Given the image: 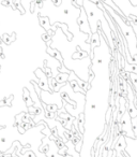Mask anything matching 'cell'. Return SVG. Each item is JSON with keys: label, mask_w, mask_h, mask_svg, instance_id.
Segmentation results:
<instances>
[{"label": "cell", "mask_w": 137, "mask_h": 157, "mask_svg": "<svg viewBox=\"0 0 137 157\" xmlns=\"http://www.w3.org/2000/svg\"><path fill=\"white\" fill-rule=\"evenodd\" d=\"M0 141H1V142H5V138H1V139H0Z\"/></svg>", "instance_id": "d590c367"}, {"label": "cell", "mask_w": 137, "mask_h": 157, "mask_svg": "<svg viewBox=\"0 0 137 157\" xmlns=\"http://www.w3.org/2000/svg\"><path fill=\"white\" fill-rule=\"evenodd\" d=\"M69 78H75L77 81V83L79 84V86H81V88H83L85 92H87L88 90H90V87H91V85H90V83H87L86 81H81V78H78L76 76V74H75V72L74 71H71V73H70V76H69Z\"/></svg>", "instance_id": "277c9868"}, {"label": "cell", "mask_w": 137, "mask_h": 157, "mask_svg": "<svg viewBox=\"0 0 137 157\" xmlns=\"http://www.w3.org/2000/svg\"><path fill=\"white\" fill-rule=\"evenodd\" d=\"M77 24H78V27L81 33H86V35L88 36V38L91 37V35H92L91 26H90V24H89V18H88L84 8L81 9V14H79L78 20H77Z\"/></svg>", "instance_id": "7a4b0ae2"}, {"label": "cell", "mask_w": 137, "mask_h": 157, "mask_svg": "<svg viewBox=\"0 0 137 157\" xmlns=\"http://www.w3.org/2000/svg\"><path fill=\"white\" fill-rule=\"evenodd\" d=\"M34 9H35V1H32L30 3V12L31 13H34Z\"/></svg>", "instance_id": "1f68e13d"}, {"label": "cell", "mask_w": 137, "mask_h": 157, "mask_svg": "<svg viewBox=\"0 0 137 157\" xmlns=\"http://www.w3.org/2000/svg\"><path fill=\"white\" fill-rule=\"evenodd\" d=\"M120 125H121V130H123L126 133V138L136 139V136L134 135V131H133L132 128V118H131L128 111L122 115L121 121H120Z\"/></svg>", "instance_id": "6da1fadb"}, {"label": "cell", "mask_w": 137, "mask_h": 157, "mask_svg": "<svg viewBox=\"0 0 137 157\" xmlns=\"http://www.w3.org/2000/svg\"><path fill=\"white\" fill-rule=\"evenodd\" d=\"M24 101L26 102V105H28V107L34 105V101L31 99V96H30V94H29L27 88H24Z\"/></svg>", "instance_id": "4fadbf2b"}, {"label": "cell", "mask_w": 137, "mask_h": 157, "mask_svg": "<svg viewBox=\"0 0 137 157\" xmlns=\"http://www.w3.org/2000/svg\"><path fill=\"white\" fill-rule=\"evenodd\" d=\"M130 78H131V83L133 86V90H137V73H130Z\"/></svg>", "instance_id": "d6986e66"}, {"label": "cell", "mask_w": 137, "mask_h": 157, "mask_svg": "<svg viewBox=\"0 0 137 157\" xmlns=\"http://www.w3.org/2000/svg\"><path fill=\"white\" fill-rule=\"evenodd\" d=\"M1 39H2L3 43L5 44H11L12 42H14L16 40V33H12V36H9L8 33H5V35L1 37Z\"/></svg>", "instance_id": "8fae6325"}, {"label": "cell", "mask_w": 137, "mask_h": 157, "mask_svg": "<svg viewBox=\"0 0 137 157\" xmlns=\"http://www.w3.org/2000/svg\"><path fill=\"white\" fill-rule=\"evenodd\" d=\"M50 150V147L49 146H41L40 147V151H41L43 154H45V155H47L48 154V151Z\"/></svg>", "instance_id": "83f0119b"}, {"label": "cell", "mask_w": 137, "mask_h": 157, "mask_svg": "<svg viewBox=\"0 0 137 157\" xmlns=\"http://www.w3.org/2000/svg\"><path fill=\"white\" fill-rule=\"evenodd\" d=\"M56 130H57L56 128H52L50 132H52V135H54V137H55V138H58V133H57V131H56Z\"/></svg>", "instance_id": "d6a6232c"}, {"label": "cell", "mask_w": 137, "mask_h": 157, "mask_svg": "<svg viewBox=\"0 0 137 157\" xmlns=\"http://www.w3.org/2000/svg\"><path fill=\"white\" fill-rule=\"evenodd\" d=\"M58 105H46L44 107V111H49V112H52V113H56L58 111Z\"/></svg>", "instance_id": "ffe728a7"}, {"label": "cell", "mask_w": 137, "mask_h": 157, "mask_svg": "<svg viewBox=\"0 0 137 157\" xmlns=\"http://www.w3.org/2000/svg\"><path fill=\"white\" fill-rule=\"evenodd\" d=\"M132 65H137V54L132 55V60H131Z\"/></svg>", "instance_id": "4dcf8cb0"}, {"label": "cell", "mask_w": 137, "mask_h": 157, "mask_svg": "<svg viewBox=\"0 0 137 157\" xmlns=\"http://www.w3.org/2000/svg\"><path fill=\"white\" fill-rule=\"evenodd\" d=\"M0 57L2 59H5V55L3 54V50H2V48H0Z\"/></svg>", "instance_id": "836d02e7"}, {"label": "cell", "mask_w": 137, "mask_h": 157, "mask_svg": "<svg viewBox=\"0 0 137 157\" xmlns=\"http://www.w3.org/2000/svg\"><path fill=\"white\" fill-rule=\"evenodd\" d=\"M34 73H35V75H37V78H39V80H38L39 87L41 88L42 90H46V92L50 93V88H49V85H48V78L46 76V74L44 73L43 70L37 69Z\"/></svg>", "instance_id": "3957f363"}, {"label": "cell", "mask_w": 137, "mask_h": 157, "mask_svg": "<svg viewBox=\"0 0 137 157\" xmlns=\"http://www.w3.org/2000/svg\"><path fill=\"white\" fill-rule=\"evenodd\" d=\"M52 36H49L47 33H44L43 35H42V40L45 41L46 43H48V44H49V42L52 41Z\"/></svg>", "instance_id": "603a6c76"}, {"label": "cell", "mask_w": 137, "mask_h": 157, "mask_svg": "<svg viewBox=\"0 0 137 157\" xmlns=\"http://www.w3.org/2000/svg\"><path fill=\"white\" fill-rule=\"evenodd\" d=\"M43 1H45V0H43Z\"/></svg>", "instance_id": "f35d334b"}, {"label": "cell", "mask_w": 137, "mask_h": 157, "mask_svg": "<svg viewBox=\"0 0 137 157\" xmlns=\"http://www.w3.org/2000/svg\"><path fill=\"white\" fill-rule=\"evenodd\" d=\"M125 71L130 72V73H137V65H132V63H125V67L123 68Z\"/></svg>", "instance_id": "ac0fdd59"}, {"label": "cell", "mask_w": 137, "mask_h": 157, "mask_svg": "<svg viewBox=\"0 0 137 157\" xmlns=\"http://www.w3.org/2000/svg\"><path fill=\"white\" fill-rule=\"evenodd\" d=\"M69 76H70V73H62V72H59L55 78L56 81L59 82V83H67V81L69 80Z\"/></svg>", "instance_id": "7c38bea8"}, {"label": "cell", "mask_w": 137, "mask_h": 157, "mask_svg": "<svg viewBox=\"0 0 137 157\" xmlns=\"http://www.w3.org/2000/svg\"><path fill=\"white\" fill-rule=\"evenodd\" d=\"M52 2L55 7H60L61 3H62V0H52Z\"/></svg>", "instance_id": "f1b7e54d"}, {"label": "cell", "mask_w": 137, "mask_h": 157, "mask_svg": "<svg viewBox=\"0 0 137 157\" xmlns=\"http://www.w3.org/2000/svg\"><path fill=\"white\" fill-rule=\"evenodd\" d=\"M12 100H13V96L10 97H5L2 100H0V107H3V105H8V107H11L12 105Z\"/></svg>", "instance_id": "e0dca14e"}, {"label": "cell", "mask_w": 137, "mask_h": 157, "mask_svg": "<svg viewBox=\"0 0 137 157\" xmlns=\"http://www.w3.org/2000/svg\"><path fill=\"white\" fill-rule=\"evenodd\" d=\"M88 53L89 52H86V51H83L78 45L76 46V52L73 53L72 55V58L73 59H78V60H81V59L86 58L88 57Z\"/></svg>", "instance_id": "52a82bcc"}, {"label": "cell", "mask_w": 137, "mask_h": 157, "mask_svg": "<svg viewBox=\"0 0 137 157\" xmlns=\"http://www.w3.org/2000/svg\"><path fill=\"white\" fill-rule=\"evenodd\" d=\"M39 21H40V25H41V26L43 27L46 31H48V30H50V29H52V26H50V24H49V18H48L47 16L40 15L39 16Z\"/></svg>", "instance_id": "30bf717a"}, {"label": "cell", "mask_w": 137, "mask_h": 157, "mask_svg": "<svg viewBox=\"0 0 137 157\" xmlns=\"http://www.w3.org/2000/svg\"><path fill=\"white\" fill-rule=\"evenodd\" d=\"M5 128V126H1V125H0V130H1V129H3Z\"/></svg>", "instance_id": "8d00e7d4"}, {"label": "cell", "mask_w": 137, "mask_h": 157, "mask_svg": "<svg viewBox=\"0 0 137 157\" xmlns=\"http://www.w3.org/2000/svg\"><path fill=\"white\" fill-rule=\"evenodd\" d=\"M126 111L128 112L131 118L137 117V108H136V105H135L134 101L126 100Z\"/></svg>", "instance_id": "5b68a950"}, {"label": "cell", "mask_w": 137, "mask_h": 157, "mask_svg": "<svg viewBox=\"0 0 137 157\" xmlns=\"http://www.w3.org/2000/svg\"><path fill=\"white\" fill-rule=\"evenodd\" d=\"M77 122L79 123V125H81V132L84 133V131H85V114L84 113H79L78 116H77Z\"/></svg>", "instance_id": "2e32d148"}, {"label": "cell", "mask_w": 137, "mask_h": 157, "mask_svg": "<svg viewBox=\"0 0 137 157\" xmlns=\"http://www.w3.org/2000/svg\"><path fill=\"white\" fill-rule=\"evenodd\" d=\"M91 39L89 40V44H91V50H93L96 46H100V39H101V35L98 33H94L91 35Z\"/></svg>", "instance_id": "ba28073f"}, {"label": "cell", "mask_w": 137, "mask_h": 157, "mask_svg": "<svg viewBox=\"0 0 137 157\" xmlns=\"http://www.w3.org/2000/svg\"><path fill=\"white\" fill-rule=\"evenodd\" d=\"M46 61L47 60H45V63H44V73L46 74V76H47L48 78H52V69L50 68H47L46 67Z\"/></svg>", "instance_id": "44dd1931"}, {"label": "cell", "mask_w": 137, "mask_h": 157, "mask_svg": "<svg viewBox=\"0 0 137 157\" xmlns=\"http://www.w3.org/2000/svg\"><path fill=\"white\" fill-rule=\"evenodd\" d=\"M28 113L40 115L41 113H43V108L38 107V105H31V107H29V109H28Z\"/></svg>", "instance_id": "5bb4252c"}, {"label": "cell", "mask_w": 137, "mask_h": 157, "mask_svg": "<svg viewBox=\"0 0 137 157\" xmlns=\"http://www.w3.org/2000/svg\"><path fill=\"white\" fill-rule=\"evenodd\" d=\"M45 113H44V115H45V117L47 118V120H52V118H55V116H56V113H52V112H49V111H44Z\"/></svg>", "instance_id": "484cf974"}, {"label": "cell", "mask_w": 137, "mask_h": 157, "mask_svg": "<svg viewBox=\"0 0 137 157\" xmlns=\"http://www.w3.org/2000/svg\"><path fill=\"white\" fill-rule=\"evenodd\" d=\"M128 17L131 18V22H132L133 27H137V15H134V14H130Z\"/></svg>", "instance_id": "d4e9b609"}, {"label": "cell", "mask_w": 137, "mask_h": 157, "mask_svg": "<svg viewBox=\"0 0 137 157\" xmlns=\"http://www.w3.org/2000/svg\"><path fill=\"white\" fill-rule=\"evenodd\" d=\"M14 6H15L16 9H20V13H22V14L25 13L24 9H23L22 5H20V0H14Z\"/></svg>", "instance_id": "cb8c5ba5"}, {"label": "cell", "mask_w": 137, "mask_h": 157, "mask_svg": "<svg viewBox=\"0 0 137 157\" xmlns=\"http://www.w3.org/2000/svg\"><path fill=\"white\" fill-rule=\"evenodd\" d=\"M88 75H89V78H88V81H89V83H91V82L93 81V78H94L93 70H92L91 68H89V70H88Z\"/></svg>", "instance_id": "4316f807"}, {"label": "cell", "mask_w": 137, "mask_h": 157, "mask_svg": "<svg viewBox=\"0 0 137 157\" xmlns=\"http://www.w3.org/2000/svg\"><path fill=\"white\" fill-rule=\"evenodd\" d=\"M69 82H70V83H69L70 84V86L72 87V90H74L75 93L78 92V93H81L83 95L86 94V92L81 87V86H79V84L77 83V81L75 80V78H69Z\"/></svg>", "instance_id": "9c48e42d"}, {"label": "cell", "mask_w": 137, "mask_h": 157, "mask_svg": "<svg viewBox=\"0 0 137 157\" xmlns=\"http://www.w3.org/2000/svg\"><path fill=\"white\" fill-rule=\"evenodd\" d=\"M46 52H47L48 54H49L50 56L52 57V58L57 59V60H58L59 63H62V61H63L62 56H61L60 52H59L58 50H55V48H50L49 44L47 45V51H46Z\"/></svg>", "instance_id": "8992f818"}, {"label": "cell", "mask_w": 137, "mask_h": 157, "mask_svg": "<svg viewBox=\"0 0 137 157\" xmlns=\"http://www.w3.org/2000/svg\"><path fill=\"white\" fill-rule=\"evenodd\" d=\"M63 13H64L65 15H67V14H69V10H67V9H65L64 11H63Z\"/></svg>", "instance_id": "e575fe53"}, {"label": "cell", "mask_w": 137, "mask_h": 157, "mask_svg": "<svg viewBox=\"0 0 137 157\" xmlns=\"http://www.w3.org/2000/svg\"><path fill=\"white\" fill-rule=\"evenodd\" d=\"M58 117H60V118H63V120H74V117H72V116L70 115V114L69 113H60V112H59L58 113Z\"/></svg>", "instance_id": "7402d4cb"}, {"label": "cell", "mask_w": 137, "mask_h": 157, "mask_svg": "<svg viewBox=\"0 0 137 157\" xmlns=\"http://www.w3.org/2000/svg\"><path fill=\"white\" fill-rule=\"evenodd\" d=\"M0 40H2V39H1V38H0Z\"/></svg>", "instance_id": "74e56055"}, {"label": "cell", "mask_w": 137, "mask_h": 157, "mask_svg": "<svg viewBox=\"0 0 137 157\" xmlns=\"http://www.w3.org/2000/svg\"><path fill=\"white\" fill-rule=\"evenodd\" d=\"M43 0H35V5L38 6V8H39V9H42V8H43Z\"/></svg>", "instance_id": "f546056e"}, {"label": "cell", "mask_w": 137, "mask_h": 157, "mask_svg": "<svg viewBox=\"0 0 137 157\" xmlns=\"http://www.w3.org/2000/svg\"><path fill=\"white\" fill-rule=\"evenodd\" d=\"M60 97L62 98V100H65L67 103H70L73 108H77V105L73 100H71L70 97H69V94H67V92H61L60 93Z\"/></svg>", "instance_id": "9a60e30c"}]
</instances>
